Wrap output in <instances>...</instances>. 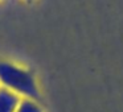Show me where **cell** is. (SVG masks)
<instances>
[{
  "mask_svg": "<svg viewBox=\"0 0 123 112\" xmlns=\"http://www.w3.org/2000/svg\"><path fill=\"white\" fill-rule=\"evenodd\" d=\"M16 112H43V109L36 100L29 98H23L19 103Z\"/></svg>",
  "mask_w": 123,
  "mask_h": 112,
  "instance_id": "3",
  "label": "cell"
},
{
  "mask_svg": "<svg viewBox=\"0 0 123 112\" xmlns=\"http://www.w3.org/2000/svg\"><path fill=\"white\" fill-rule=\"evenodd\" d=\"M20 100L17 94L0 86V112H16Z\"/></svg>",
  "mask_w": 123,
  "mask_h": 112,
  "instance_id": "2",
  "label": "cell"
},
{
  "mask_svg": "<svg viewBox=\"0 0 123 112\" xmlns=\"http://www.w3.org/2000/svg\"><path fill=\"white\" fill-rule=\"evenodd\" d=\"M25 1H28V3H31V1H33V0H25Z\"/></svg>",
  "mask_w": 123,
  "mask_h": 112,
  "instance_id": "4",
  "label": "cell"
},
{
  "mask_svg": "<svg viewBox=\"0 0 123 112\" xmlns=\"http://www.w3.org/2000/svg\"><path fill=\"white\" fill-rule=\"evenodd\" d=\"M0 84L13 91L19 96L29 98L33 100L40 99L35 75L27 69L11 62H0Z\"/></svg>",
  "mask_w": 123,
  "mask_h": 112,
  "instance_id": "1",
  "label": "cell"
}]
</instances>
